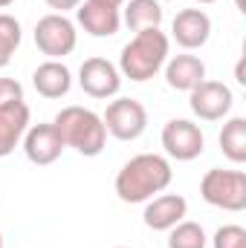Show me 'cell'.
<instances>
[{
    "label": "cell",
    "instance_id": "obj_1",
    "mask_svg": "<svg viewBox=\"0 0 246 248\" xmlns=\"http://www.w3.org/2000/svg\"><path fill=\"white\" fill-rule=\"evenodd\" d=\"M174 170L171 162L159 153H139L133 159H127L122 165V170L116 173V196L127 202V205H139L154 199L157 193H162L165 187L171 185Z\"/></svg>",
    "mask_w": 246,
    "mask_h": 248
},
{
    "label": "cell",
    "instance_id": "obj_2",
    "mask_svg": "<svg viewBox=\"0 0 246 248\" xmlns=\"http://www.w3.org/2000/svg\"><path fill=\"white\" fill-rule=\"evenodd\" d=\"M171 55V41L168 35L157 26V29H142L136 32L127 44L122 46V55H119V72L124 78L142 84V81H151Z\"/></svg>",
    "mask_w": 246,
    "mask_h": 248
},
{
    "label": "cell",
    "instance_id": "obj_3",
    "mask_svg": "<svg viewBox=\"0 0 246 248\" xmlns=\"http://www.w3.org/2000/svg\"><path fill=\"white\" fill-rule=\"evenodd\" d=\"M53 124L58 127L64 144L67 147H75L81 156L93 159L105 150L107 144V130H105V122L99 113L87 110V107H64L61 113L53 119Z\"/></svg>",
    "mask_w": 246,
    "mask_h": 248
},
{
    "label": "cell",
    "instance_id": "obj_4",
    "mask_svg": "<svg viewBox=\"0 0 246 248\" xmlns=\"http://www.w3.org/2000/svg\"><path fill=\"white\" fill-rule=\"evenodd\" d=\"M200 196L220 211L241 214L246 211V173L244 170H223L211 168L200 179Z\"/></svg>",
    "mask_w": 246,
    "mask_h": 248
},
{
    "label": "cell",
    "instance_id": "obj_5",
    "mask_svg": "<svg viewBox=\"0 0 246 248\" xmlns=\"http://www.w3.org/2000/svg\"><path fill=\"white\" fill-rule=\"evenodd\" d=\"M75 44H78V32L67 15L50 12L35 23V46L50 61H61L64 55H70L75 49Z\"/></svg>",
    "mask_w": 246,
    "mask_h": 248
},
{
    "label": "cell",
    "instance_id": "obj_6",
    "mask_svg": "<svg viewBox=\"0 0 246 248\" xmlns=\"http://www.w3.org/2000/svg\"><path fill=\"white\" fill-rule=\"evenodd\" d=\"M102 122H105L107 136H113L119 141H136L148 130V110L136 98H116L107 104Z\"/></svg>",
    "mask_w": 246,
    "mask_h": 248
},
{
    "label": "cell",
    "instance_id": "obj_7",
    "mask_svg": "<svg viewBox=\"0 0 246 248\" xmlns=\"http://www.w3.org/2000/svg\"><path fill=\"white\" fill-rule=\"evenodd\" d=\"M232 104H235L232 90L223 81H209L206 78L188 93V107H191V113L200 122H220V119H226Z\"/></svg>",
    "mask_w": 246,
    "mask_h": 248
},
{
    "label": "cell",
    "instance_id": "obj_8",
    "mask_svg": "<svg viewBox=\"0 0 246 248\" xmlns=\"http://www.w3.org/2000/svg\"><path fill=\"white\" fill-rule=\"evenodd\" d=\"M162 147L171 159L177 162H191L203 153L206 147V136L200 130V124L188 122V119H171L162 127Z\"/></svg>",
    "mask_w": 246,
    "mask_h": 248
},
{
    "label": "cell",
    "instance_id": "obj_9",
    "mask_svg": "<svg viewBox=\"0 0 246 248\" xmlns=\"http://www.w3.org/2000/svg\"><path fill=\"white\" fill-rule=\"evenodd\" d=\"M78 87L90 98H113L122 90V72L107 58H87L78 69Z\"/></svg>",
    "mask_w": 246,
    "mask_h": 248
},
{
    "label": "cell",
    "instance_id": "obj_10",
    "mask_svg": "<svg viewBox=\"0 0 246 248\" xmlns=\"http://www.w3.org/2000/svg\"><path fill=\"white\" fill-rule=\"evenodd\" d=\"M23 153L32 165L44 168V165H53L58 162L64 153V139L58 133V127L50 122V124H29V130L23 133Z\"/></svg>",
    "mask_w": 246,
    "mask_h": 248
},
{
    "label": "cell",
    "instance_id": "obj_11",
    "mask_svg": "<svg viewBox=\"0 0 246 248\" xmlns=\"http://www.w3.org/2000/svg\"><path fill=\"white\" fill-rule=\"evenodd\" d=\"M171 38L183 49H200L211 38V17L203 9H183L174 15L171 23Z\"/></svg>",
    "mask_w": 246,
    "mask_h": 248
},
{
    "label": "cell",
    "instance_id": "obj_12",
    "mask_svg": "<svg viewBox=\"0 0 246 248\" xmlns=\"http://www.w3.org/2000/svg\"><path fill=\"white\" fill-rule=\"evenodd\" d=\"M188 214V202L180 193H157L154 199H148L145 205V225L151 231H171L177 222H183Z\"/></svg>",
    "mask_w": 246,
    "mask_h": 248
},
{
    "label": "cell",
    "instance_id": "obj_13",
    "mask_svg": "<svg viewBox=\"0 0 246 248\" xmlns=\"http://www.w3.org/2000/svg\"><path fill=\"white\" fill-rule=\"evenodd\" d=\"M75 20L93 38H113L119 32V26H122V12L110 9V6H99V3L81 0L78 9H75Z\"/></svg>",
    "mask_w": 246,
    "mask_h": 248
},
{
    "label": "cell",
    "instance_id": "obj_14",
    "mask_svg": "<svg viewBox=\"0 0 246 248\" xmlns=\"http://www.w3.org/2000/svg\"><path fill=\"white\" fill-rule=\"evenodd\" d=\"M29 119H32V113H29L26 101L0 107V159L12 156L15 147L23 141V133L29 130Z\"/></svg>",
    "mask_w": 246,
    "mask_h": 248
},
{
    "label": "cell",
    "instance_id": "obj_15",
    "mask_svg": "<svg viewBox=\"0 0 246 248\" xmlns=\"http://www.w3.org/2000/svg\"><path fill=\"white\" fill-rule=\"evenodd\" d=\"M165 81L177 93H191L200 81H206V63L197 55H188V52L174 55L165 61Z\"/></svg>",
    "mask_w": 246,
    "mask_h": 248
},
{
    "label": "cell",
    "instance_id": "obj_16",
    "mask_svg": "<svg viewBox=\"0 0 246 248\" xmlns=\"http://www.w3.org/2000/svg\"><path fill=\"white\" fill-rule=\"evenodd\" d=\"M32 87L44 98H64L72 87V75L61 61H44L32 72Z\"/></svg>",
    "mask_w": 246,
    "mask_h": 248
},
{
    "label": "cell",
    "instance_id": "obj_17",
    "mask_svg": "<svg viewBox=\"0 0 246 248\" xmlns=\"http://www.w3.org/2000/svg\"><path fill=\"white\" fill-rule=\"evenodd\" d=\"M122 23L130 32L157 29L162 23V6H159V0H124Z\"/></svg>",
    "mask_w": 246,
    "mask_h": 248
},
{
    "label": "cell",
    "instance_id": "obj_18",
    "mask_svg": "<svg viewBox=\"0 0 246 248\" xmlns=\"http://www.w3.org/2000/svg\"><path fill=\"white\" fill-rule=\"evenodd\" d=\"M217 141H220V150H223V156L229 162L244 165L246 162V119L244 116H235V119H229L223 124Z\"/></svg>",
    "mask_w": 246,
    "mask_h": 248
},
{
    "label": "cell",
    "instance_id": "obj_19",
    "mask_svg": "<svg viewBox=\"0 0 246 248\" xmlns=\"http://www.w3.org/2000/svg\"><path fill=\"white\" fill-rule=\"evenodd\" d=\"M23 41V29H20V20L9 12H0V69L9 66L15 49L20 46Z\"/></svg>",
    "mask_w": 246,
    "mask_h": 248
},
{
    "label": "cell",
    "instance_id": "obj_20",
    "mask_svg": "<svg viewBox=\"0 0 246 248\" xmlns=\"http://www.w3.org/2000/svg\"><path fill=\"white\" fill-rule=\"evenodd\" d=\"M206 246H209V237H206L200 222L183 219L168 231V248H206Z\"/></svg>",
    "mask_w": 246,
    "mask_h": 248
},
{
    "label": "cell",
    "instance_id": "obj_21",
    "mask_svg": "<svg viewBox=\"0 0 246 248\" xmlns=\"http://www.w3.org/2000/svg\"><path fill=\"white\" fill-rule=\"evenodd\" d=\"M214 248H246V228L241 225H220L211 237Z\"/></svg>",
    "mask_w": 246,
    "mask_h": 248
},
{
    "label": "cell",
    "instance_id": "obj_22",
    "mask_svg": "<svg viewBox=\"0 0 246 248\" xmlns=\"http://www.w3.org/2000/svg\"><path fill=\"white\" fill-rule=\"evenodd\" d=\"M18 101H23V87H20V81H15V78H0V107L18 104Z\"/></svg>",
    "mask_w": 246,
    "mask_h": 248
},
{
    "label": "cell",
    "instance_id": "obj_23",
    "mask_svg": "<svg viewBox=\"0 0 246 248\" xmlns=\"http://www.w3.org/2000/svg\"><path fill=\"white\" fill-rule=\"evenodd\" d=\"M53 12H58V15H67V12H72V9H78V3L81 0H44Z\"/></svg>",
    "mask_w": 246,
    "mask_h": 248
},
{
    "label": "cell",
    "instance_id": "obj_24",
    "mask_svg": "<svg viewBox=\"0 0 246 248\" xmlns=\"http://www.w3.org/2000/svg\"><path fill=\"white\" fill-rule=\"evenodd\" d=\"M90 3H99V6H110V9H122L124 0H90Z\"/></svg>",
    "mask_w": 246,
    "mask_h": 248
},
{
    "label": "cell",
    "instance_id": "obj_25",
    "mask_svg": "<svg viewBox=\"0 0 246 248\" xmlns=\"http://www.w3.org/2000/svg\"><path fill=\"white\" fill-rule=\"evenodd\" d=\"M235 78H238V84H246V78H244V61L238 63V69H235Z\"/></svg>",
    "mask_w": 246,
    "mask_h": 248
},
{
    "label": "cell",
    "instance_id": "obj_26",
    "mask_svg": "<svg viewBox=\"0 0 246 248\" xmlns=\"http://www.w3.org/2000/svg\"><path fill=\"white\" fill-rule=\"evenodd\" d=\"M15 0H0V9H6V6H12Z\"/></svg>",
    "mask_w": 246,
    "mask_h": 248
},
{
    "label": "cell",
    "instance_id": "obj_27",
    "mask_svg": "<svg viewBox=\"0 0 246 248\" xmlns=\"http://www.w3.org/2000/svg\"><path fill=\"white\" fill-rule=\"evenodd\" d=\"M194 3H200V6H209V3H217V0H194Z\"/></svg>",
    "mask_w": 246,
    "mask_h": 248
},
{
    "label": "cell",
    "instance_id": "obj_28",
    "mask_svg": "<svg viewBox=\"0 0 246 248\" xmlns=\"http://www.w3.org/2000/svg\"><path fill=\"white\" fill-rule=\"evenodd\" d=\"M0 248H3V234H0Z\"/></svg>",
    "mask_w": 246,
    "mask_h": 248
},
{
    "label": "cell",
    "instance_id": "obj_29",
    "mask_svg": "<svg viewBox=\"0 0 246 248\" xmlns=\"http://www.w3.org/2000/svg\"><path fill=\"white\" fill-rule=\"evenodd\" d=\"M116 248H127V246H116Z\"/></svg>",
    "mask_w": 246,
    "mask_h": 248
}]
</instances>
